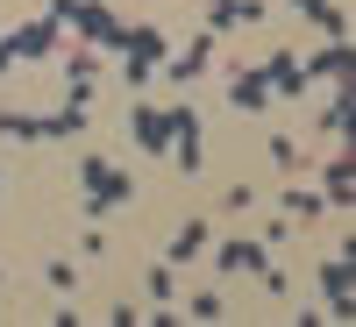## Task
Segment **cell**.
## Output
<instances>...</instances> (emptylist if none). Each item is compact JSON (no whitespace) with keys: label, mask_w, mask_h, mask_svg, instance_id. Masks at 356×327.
<instances>
[{"label":"cell","mask_w":356,"mask_h":327,"mask_svg":"<svg viewBox=\"0 0 356 327\" xmlns=\"http://www.w3.org/2000/svg\"><path fill=\"white\" fill-rule=\"evenodd\" d=\"M257 78H264V93H307V65H292V50H278V57H264L257 65Z\"/></svg>","instance_id":"cell-6"},{"label":"cell","mask_w":356,"mask_h":327,"mask_svg":"<svg viewBox=\"0 0 356 327\" xmlns=\"http://www.w3.org/2000/svg\"><path fill=\"white\" fill-rule=\"evenodd\" d=\"M0 43L15 50V65H22V57H57V22L43 15V22H29V28H15V36H0Z\"/></svg>","instance_id":"cell-7"},{"label":"cell","mask_w":356,"mask_h":327,"mask_svg":"<svg viewBox=\"0 0 356 327\" xmlns=\"http://www.w3.org/2000/svg\"><path fill=\"white\" fill-rule=\"evenodd\" d=\"M285 8H300V15H321V8H328V0H285Z\"/></svg>","instance_id":"cell-23"},{"label":"cell","mask_w":356,"mask_h":327,"mask_svg":"<svg viewBox=\"0 0 356 327\" xmlns=\"http://www.w3.org/2000/svg\"><path fill=\"white\" fill-rule=\"evenodd\" d=\"M278 214H292V221H314V214H321V192H285V199H278Z\"/></svg>","instance_id":"cell-18"},{"label":"cell","mask_w":356,"mask_h":327,"mask_svg":"<svg viewBox=\"0 0 356 327\" xmlns=\"http://www.w3.org/2000/svg\"><path fill=\"white\" fill-rule=\"evenodd\" d=\"M65 78H72V85H93V78H100V50H93V43L65 50Z\"/></svg>","instance_id":"cell-16"},{"label":"cell","mask_w":356,"mask_h":327,"mask_svg":"<svg viewBox=\"0 0 356 327\" xmlns=\"http://www.w3.org/2000/svg\"><path fill=\"white\" fill-rule=\"evenodd\" d=\"M356 164H349V150L335 157V164H321V206H342L349 214V199H356V178H349Z\"/></svg>","instance_id":"cell-10"},{"label":"cell","mask_w":356,"mask_h":327,"mask_svg":"<svg viewBox=\"0 0 356 327\" xmlns=\"http://www.w3.org/2000/svg\"><path fill=\"white\" fill-rule=\"evenodd\" d=\"M129 128H136V150L150 157V164L171 157V107H136V114H129Z\"/></svg>","instance_id":"cell-4"},{"label":"cell","mask_w":356,"mask_h":327,"mask_svg":"<svg viewBox=\"0 0 356 327\" xmlns=\"http://www.w3.org/2000/svg\"><path fill=\"white\" fill-rule=\"evenodd\" d=\"M207 57H214V36H207V28H200V36H193L186 50H178V57H164V72H171V85H186V78H200V72H207Z\"/></svg>","instance_id":"cell-11"},{"label":"cell","mask_w":356,"mask_h":327,"mask_svg":"<svg viewBox=\"0 0 356 327\" xmlns=\"http://www.w3.org/2000/svg\"><path fill=\"white\" fill-rule=\"evenodd\" d=\"M43 285H50V292H79V271H72V263H57V256H50V263H43Z\"/></svg>","instance_id":"cell-20"},{"label":"cell","mask_w":356,"mask_h":327,"mask_svg":"<svg viewBox=\"0 0 356 327\" xmlns=\"http://www.w3.org/2000/svg\"><path fill=\"white\" fill-rule=\"evenodd\" d=\"M200 249H207V221H178V235H171V256H164V263L178 271V263H193Z\"/></svg>","instance_id":"cell-15"},{"label":"cell","mask_w":356,"mask_h":327,"mask_svg":"<svg viewBox=\"0 0 356 327\" xmlns=\"http://www.w3.org/2000/svg\"><path fill=\"white\" fill-rule=\"evenodd\" d=\"M264 263H271L264 242H221V249H214V271H221V278H228V271H264Z\"/></svg>","instance_id":"cell-12"},{"label":"cell","mask_w":356,"mask_h":327,"mask_svg":"<svg viewBox=\"0 0 356 327\" xmlns=\"http://www.w3.org/2000/svg\"><path fill=\"white\" fill-rule=\"evenodd\" d=\"M79 178H86V221H107V206H122V199L136 192V178H129V171H114L107 157H86Z\"/></svg>","instance_id":"cell-1"},{"label":"cell","mask_w":356,"mask_h":327,"mask_svg":"<svg viewBox=\"0 0 356 327\" xmlns=\"http://www.w3.org/2000/svg\"><path fill=\"white\" fill-rule=\"evenodd\" d=\"M164 57H171L164 28H129V43H122V78H129V85H150V78L164 72Z\"/></svg>","instance_id":"cell-2"},{"label":"cell","mask_w":356,"mask_h":327,"mask_svg":"<svg viewBox=\"0 0 356 327\" xmlns=\"http://www.w3.org/2000/svg\"><path fill=\"white\" fill-rule=\"evenodd\" d=\"M349 285H356V271H349V249L342 256H328V263H321V313H328V320H349Z\"/></svg>","instance_id":"cell-5"},{"label":"cell","mask_w":356,"mask_h":327,"mask_svg":"<svg viewBox=\"0 0 356 327\" xmlns=\"http://www.w3.org/2000/svg\"><path fill=\"white\" fill-rule=\"evenodd\" d=\"M186 313H193V320H221V313H228V299H221V292H193Z\"/></svg>","instance_id":"cell-19"},{"label":"cell","mask_w":356,"mask_h":327,"mask_svg":"<svg viewBox=\"0 0 356 327\" xmlns=\"http://www.w3.org/2000/svg\"><path fill=\"white\" fill-rule=\"evenodd\" d=\"M0 285H8V278H0Z\"/></svg>","instance_id":"cell-24"},{"label":"cell","mask_w":356,"mask_h":327,"mask_svg":"<svg viewBox=\"0 0 356 327\" xmlns=\"http://www.w3.org/2000/svg\"><path fill=\"white\" fill-rule=\"evenodd\" d=\"M228 107H235V114H264V107H271L264 78H257V72H243V65H228Z\"/></svg>","instance_id":"cell-9"},{"label":"cell","mask_w":356,"mask_h":327,"mask_svg":"<svg viewBox=\"0 0 356 327\" xmlns=\"http://www.w3.org/2000/svg\"><path fill=\"white\" fill-rule=\"evenodd\" d=\"M0 135H15V142H43V121H36V114H0Z\"/></svg>","instance_id":"cell-17"},{"label":"cell","mask_w":356,"mask_h":327,"mask_svg":"<svg viewBox=\"0 0 356 327\" xmlns=\"http://www.w3.org/2000/svg\"><path fill=\"white\" fill-rule=\"evenodd\" d=\"M257 15H264V0H214V8H207V36L243 28V22H257Z\"/></svg>","instance_id":"cell-13"},{"label":"cell","mask_w":356,"mask_h":327,"mask_svg":"<svg viewBox=\"0 0 356 327\" xmlns=\"http://www.w3.org/2000/svg\"><path fill=\"white\" fill-rule=\"evenodd\" d=\"M72 28H79L93 50H122V43H129V22L114 15L107 0H79V8H72Z\"/></svg>","instance_id":"cell-3"},{"label":"cell","mask_w":356,"mask_h":327,"mask_svg":"<svg viewBox=\"0 0 356 327\" xmlns=\"http://www.w3.org/2000/svg\"><path fill=\"white\" fill-rule=\"evenodd\" d=\"M143 285H150L157 306H171V263H150V278H143Z\"/></svg>","instance_id":"cell-21"},{"label":"cell","mask_w":356,"mask_h":327,"mask_svg":"<svg viewBox=\"0 0 356 327\" xmlns=\"http://www.w3.org/2000/svg\"><path fill=\"white\" fill-rule=\"evenodd\" d=\"M321 128H328V135H342V142H349V128H356V93H349V78L335 85V100L321 107Z\"/></svg>","instance_id":"cell-14"},{"label":"cell","mask_w":356,"mask_h":327,"mask_svg":"<svg viewBox=\"0 0 356 327\" xmlns=\"http://www.w3.org/2000/svg\"><path fill=\"white\" fill-rule=\"evenodd\" d=\"M271 164L292 171V164H300V142H292V135H271Z\"/></svg>","instance_id":"cell-22"},{"label":"cell","mask_w":356,"mask_h":327,"mask_svg":"<svg viewBox=\"0 0 356 327\" xmlns=\"http://www.w3.org/2000/svg\"><path fill=\"white\" fill-rule=\"evenodd\" d=\"M307 78H335V85H342V78H356V43H349V36H335L321 57H307Z\"/></svg>","instance_id":"cell-8"}]
</instances>
